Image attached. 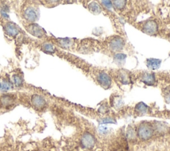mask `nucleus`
<instances>
[{
  "label": "nucleus",
  "instance_id": "nucleus-8",
  "mask_svg": "<svg viewBox=\"0 0 170 151\" xmlns=\"http://www.w3.org/2000/svg\"><path fill=\"white\" fill-rule=\"evenodd\" d=\"M23 15L26 20L30 22L35 21L37 17V15L35 10L32 8H28L27 9H26Z\"/></svg>",
  "mask_w": 170,
  "mask_h": 151
},
{
  "label": "nucleus",
  "instance_id": "nucleus-7",
  "mask_svg": "<svg viewBox=\"0 0 170 151\" xmlns=\"http://www.w3.org/2000/svg\"><path fill=\"white\" fill-rule=\"evenodd\" d=\"M15 99L13 96L9 95H4L0 98V104L3 107L7 108L12 106L14 104Z\"/></svg>",
  "mask_w": 170,
  "mask_h": 151
},
{
  "label": "nucleus",
  "instance_id": "nucleus-13",
  "mask_svg": "<svg viewBox=\"0 0 170 151\" xmlns=\"http://www.w3.org/2000/svg\"><path fill=\"white\" fill-rule=\"evenodd\" d=\"M89 10L94 14H99L102 11V8L100 7V5L96 2H93L89 5Z\"/></svg>",
  "mask_w": 170,
  "mask_h": 151
},
{
  "label": "nucleus",
  "instance_id": "nucleus-5",
  "mask_svg": "<svg viewBox=\"0 0 170 151\" xmlns=\"http://www.w3.org/2000/svg\"><path fill=\"white\" fill-rule=\"evenodd\" d=\"M143 31L145 33L148 35H155L157 31V24L154 20L147 21L146 23L144 25Z\"/></svg>",
  "mask_w": 170,
  "mask_h": 151
},
{
  "label": "nucleus",
  "instance_id": "nucleus-17",
  "mask_svg": "<svg viewBox=\"0 0 170 151\" xmlns=\"http://www.w3.org/2000/svg\"><path fill=\"white\" fill-rule=\"evenodd\" d=\"M119 79L123 84H128L129 83L128 75L126 72H121L120 75H119Z\"/></svg>",
  "mask_w": 170,
  "mask_h": 151
},
{
  "label": "nucleus",
  "instance_id": "nucleus-15",
  "mask_svg": "<svg viewBox=\"0 0 170 151\" xmlns=\"http://www.w3.org/2000/svg\"><path fill=\"white\" fill-rule=\"evenodd\" d=\"M112 5L116 9H122L125 8L126 2L125 1H114L112 2Z\"/></svg>",
  "mask_w": 170,
  "mask_h": 151
},
{
  "label": "nucleus",
  "instance_id": "nucleus-12",
  "mask_svg": "<svg viewBox=\"0 0 170 151\" xmlns=\"http://www.w3.org/2000/svg\"><path fill=\"white\" fill-rule=\"evenodd\" d=\"M147 67L151 69H157L159 67L161 64V61L156 59H149L147 60Z\"/></svg>",
  "mask_w": 170,
  "mask_h": 151
},
{
  "label": "nucleus",
  "instance_id": "nucleus-9",
  "mask_svg": "<svg viewBox=\"0 0 170 151\" xmlns=\"http://www.w3.org/2000/svg\"><path fill=\"white\" fill-rule=\"evenodd\" d=\"M141 81H142L145 84L152 85L156 83V77L153 73H146L141 77Z\"/></svg>",
  "mask_w": 170,
  "mask_h": 151
},
{
  "label": "nucleus",
  "instance_id": "nucleus-18",
  "mask_svg": "<svg viewBox=\"0 0 170 151\" xmlns=\"http://www.w3.org/2000/svg\"><path fill=\"white\" fill-rule=\"evenodd\" d=\"M125 59H126V55L124 54H118L116 55L114 57L116 63L119 65L123 63Z\"/></svg>",
  "mask_w": 170,
  "mask_h": 151
},
{
  "label": "nucleus",
  "instance_id": "nucleus-16",
  "mask_svg": "<svg viewBox=\"0 0 170 151\" xmlns=\"http://www.w3.org/2000/svg\"><path fill=\"white\" fill-rule=\"evenodd\" d=\"M43 49L44 51H45L47 53H53L55 51V47L51 43H46L43 44Z\"/></svg>",
  "mask_w": 170,
  "mask_h": 151
},
{
  "label": "nucleus",
  "instance_id": "nucleus-21",
  "mask_svg": "<svg viewBox=\"0 0 170 151\" xmlns=\"http://www.w3.org/2000/svg\"><path fill=\"white\" fill-rule=\"evenodd\" d=\"M1 87H2V85H1V83H0V88H1Z\"/></svg>",
  "mask_w": 170,
  "mask_h": 151
},
{
  "label": "nucleus",
  "instance_id": "nucleus-3",
  "mask_svg": "<svg viewBox=\"0 0 170 151\" xmlns=\"http://www.w3.org/2000/svg\"><path fill=\"white\" fill-rule=\"evenodd\" d=\"M96 79L100 86L105 89H108L111 85L112 81L109 75L105 72H100L96 77Z\"/></svg>",
  "mask_w": 170,
  "mask_h": 151
},
{
  "label": "nucleus",
  "instance_id": "nucleus-1",
  "mask_svg": "<svg viewBox=\"0 0 170 151\" xmlns=\"http://www.w3.org/2000/svg\"><path fill=\"white\" fill-rule=\"evenodd\" d=\"M154 129L152 125L148 122H143L138 128L137 134L140 139L147 140L150 139L153 134Z\"/></svg>",
  "mask_w": 170,
  "mask_h": 151
},
{
  "label": "nucleus",
  "instance_id": "nucleus-4",
  "mask_svg": "<svg viewBox=\"0 0 170 151\" xmlns=\"http://www.w3.org/2000/svg\"><path fill=\"white\" fill-rule=\"evenodd\" d=\"M81 144L84 148L92 149L95 144V139L90 133H85L81 138Z\"/></svg>",
  "mask_w": 170,
  "mask_h": 151
},
{
  "label": "nucleus",
  "instance_id": "nucleus-11",
  "mask_svg": "<svg viewBox=\"0 0 170 151\" xmlns=\"http://www.w3.org/2000/svg\"><path fill=\"white\" fill-rule=\"evenodd\" d=\"M29 32L33 34L34 36L36 37H42L43 35L44 31L41 27L37 26V24H33V26H31L29 29Z\"/></svg>",
  "mask_w": 170,
  "mask_h": 151
},
{
  "label": "nucleus",
  "instance_id": "nucleus-2",
  "mask_svg": "<svg viewBox=\"0 0 170 151\" xmlns=\"http://www.w3.org/2000/svg\"><path fill=\"white\" fill-rule=\"evenodd\" d=\"M31 103L33 106V107L37 110L43 109L47 105L45 98L39 95H37V94H35L31 97Z\"/></svg>",
  "mask_w": 170,
  "mask_h": 151
},
{
  "label": "nucleus",
  "instance_id": "nucleus-20",
  "mask_svg": "<svg viewBox=\"0 0 170 151\" xmlns=\"http://www.w3.org/2000/svg\"><path fill=\"white\" fill-rule=\"evenodd\" d=\"M103 3V5L106 6V7H107L109 9H111L112 8V2H108V1H105V2H102Z\"/></svg>",
  "mask_w": 170,
  "mask_h": 151
},
{
  "label": "nucleus",
  "instance_id": "nucleus-14",
  "mask_svg": "<svg viewBox=\"0 0 170 151\" xmlns=\"http://www.w3.org/2000/svg\"><path fill=\"white\" fill-rule=\"evenodd\" d=\"M147 110V106L143 103H140L136 106V111L140 114L146 113Z\"/></svg>",
  "mask_w": 170,
  "mask_h": 151
},
{
  "label": "nucleus",
  "instance_id": "nucleus-19",
  "mask_svg": "<svg viewBox=\"0 0 170 151\" xmlns=\"http://www.w3.org/2000/svg\"><path fill=\"white\" fill-rule=\"evenodd\" d=\"M14 81L15 85L17 86H20L22 83L21 78L20 76H19V75H15L14 77Z\"/></svg>",
  "mask_w": 170,
  "mask_h": 151
},
{
  "label": "nucleus",
  "instance_id": "nucleus-6",
  "mask_svg": "<svg viewBox=\"0 0 170 151\" xmlns=\"http://www.w3.org/2000/svg\"><path fill=\"white\" fill-rule=\"evenodd\" d=\"M124 42L121 37H116L113 38L109 43V47L111 50L114 51H118L124 48Z\"/></svg>",
  "mask_w": 170,
  "mask_h": 151
},
{
  "label": "nucleus",
  "instance_id": "nucleus-10",
  "mask_svg": "<svg viewBox=\"0 0 170 151\" xmlns=\"http://www.w3.org/2000/svg\"><path fill=\"white\" fill-rule=\"evenodd\" d=\"M5 31L9 35L15 36L19 33V29L15 24L13 23H9L5 26Z\"/></svg>",
  "mask_w": 170,
  "mask_h": 151
}]
</instances>
